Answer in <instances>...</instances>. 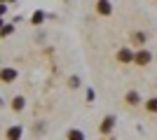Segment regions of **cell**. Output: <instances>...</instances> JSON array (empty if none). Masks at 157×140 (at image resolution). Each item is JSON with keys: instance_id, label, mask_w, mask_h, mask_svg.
I'll use <instances>...</instances> for the list:
<instances>
[{"instance_id": "1", "label": "cell", "mask_w": 157, "mask_h": 140, "mask_svg": "<svg viewBox=\"0 0 157 140\" xmlns=\"http://www.w3.org/2000/svg\"><path fill=\"white\" fill-rule=\"evenodd\" d=\"M150 59H152V54L148 52V49H141V52L134 54V61H136L138 66H145V63H150Z\"/></svg>"}, {"instance_id": "2", "label": "cell", "mask_w": 157, "mask_h": 140, "mask_svg": "<svg viewBox=\"0 0 157 140\" xmlns=\"http://www.w3.org/2000/svg\"><path fill=\"white\" fill-rule=\"evenodd\" d=\"M96 12L101 14V16H110L113 14V5L108 2V0H98L96 2Z\"/></svg>"}, {"instance_id": "3", "label": "cell", "mask_w": 157, "mask_h": 140, "mask_svg": "<svg viewBox=\"0 0 157 140\" xmlns=\"http://www.w3.org/2000/svg\"><path fill=\"white\" fill-rule=\"evenodd\" d=\"M117 61H122V63H129V61H134V54H131L129 49H120V52H117Z\"/></svg>"}, {"instance_id": "4", "label": "cell", "mask_w": 157, "mask_h": 140, "mask_svg": "<svg viewBox=\"0 0 157 140\" xmlns=\"http://www.w3.org/2000/svg\"><path fill=\"white\" fill-rule=\"evenodd\" d=\"M113 124H115V117H105V119L101 121V131H103V133H108V131L113 128Z\"/></svg>"}, {"instance_id": "5", "label": "cell", "mask_w": 157, "mask_h": 140, "mask_svg": "<svg viewBox=\"0 0 157 140\" xmlns=\"http://www.w3.org/2000/svg\"><path fill=\"white\" fill-rule=\"evenodd\" d=\"M127 103L136 105V103H138V93H136V91H129V93H127Z\"/></svg>"}, {"instance_id": "6", "label": "cell", "mask_w": 157, "mask_h": 140, "mask_svg": "<svg viewBox=\"0 0 157 140\" xmlns=\"http://www.w3.org/2000/svg\"><path fill=\"white\" fill-rule=\"evenodd\" d=\"M145 107H148V112H157V98H150L145 103Z\"/></svg>"}, {"instance_id": "7", "label": "cell", "mask_w": 157, "mask_h": 140, "mask_svg": "<svg viewBox=\"0 0 157 140\" xmlns=\"http://www.w3.org/2000/svg\"><path fill=\"white\" fill-rule=\"evenodd\" d=\"M71 140H85V135L80 133V131H71Z\"/></svg>"}, {"instance_id": "8", "label": "cell", "mask_w": 157, "mask_h": 140, "mask_svg": "<svg viewBox=\"0 0 157 140\" xmlns=\"http://www.w3.org/2000/svg\"><path fill=\"white\" fill-rule=\"evenodd\" d=\"M134 40H136L138 45H143V42H145V35L143 33H136V35H134Z\"/></svg>"}, {"instance_id": "9", "label": "cell", "mask_w": 157, "mask_h": 140, "mask_svg": "<svg viewBox=\"0 0 157 140\" xmlns=\"http://www.w3.org/2000/svg\"><path fill=\"white\" fill-rule=\"evenodd\" d=\"M42 16H45L42 12H35V16H33V23H40V21H42Z\"/></svg>"}, {"instance_id": "10", "label": "cell", "mask_w": 157, "mask_h": 140, "mask_svg": "<svg viewBox=\"0 0 157 140\" xmlns=\"http://www.w3.org/2000/svg\"><path fill=\"white\" fill-rule=\"evenodd\" d=\"M21 105H24V100H21V98L14 100V110H21Z\"/></svg>"}]
</instances>
